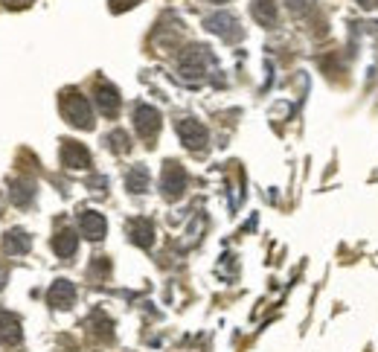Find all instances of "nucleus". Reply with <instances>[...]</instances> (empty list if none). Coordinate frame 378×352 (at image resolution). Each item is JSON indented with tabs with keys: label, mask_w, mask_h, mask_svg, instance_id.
I'll list each match as a JSON object with an SVG mask.
<instances>
[{
	"label": "nucleus",
	"mask_w": 378,
	"mask_h": 352,
	"mask_svg": "<svg viewBox=\"0 0 378 352\" xmlns=\"http://www.w3.org/2000/svg\"><path fill=\"white\" fill-rule=\"evenodd\" d=\"M62 114L73 122V125H79V129H91L93 125V114H91V105H88V100L82 93H76V91H67L64 96H62Z\"/></svg>",
	"instance_id": "f257e3e1"
},
{
	"label": "nucleus",
	"mask_w": 378,
	"mask_h": 352,
	"mask_svg": "<svg viewBox=\"0 0 378 352\" xmlns=\"http://www.w3.org/2000/svg\"><path fill=\"white\" fill-rule=\"evenodd\" d=\"M62 163L67 169H88L91 154L82 143H76V140H62Z\"/></svg>",
	"instance_id": "f03ea898"
},
{
	"label": "nucleus",
	"mask_w": 378,
	"mask_h": 352,
	"mask_svg": "<svg viewBox=\"0 0 378 352\" xmlns=\"http://www.w3.org/2000/svg\"><path fill=\"white\" fill-rule=\"evenodd\" d=\"M163 195L166 198H178L180 192H184V187H187V172L180 169L178 163H166V169H163Z\"/></svg>",
	"instance_id": "7ed1b4c3"
},
{
	"label": "nucleus",
	"mask_w": 378,
	"mask_h": 352,
	"mask_svg": "<svg viewBox=\"0 0 378 352\" xmlns=\"http://www.w3.org/2000/svg\"><path fill=\"white\" fill-rule=\"evenodd\" d=\"M178 134L192 151H201L207 146V129L201 122H195V120H180L178 122Z\"/></svg>",
	"instance_id": "20e7f679"
},
{
	"label": "nucleus",
	"mask_w": 378,
	"mask_h": 352,
	"mask_svg": "<svg viewBox=\"0 0 378 352\" xmlns=\"http://www.w3.org/2000/svg\"><path fill=\"white\" fill-rule=\"evenodd\" d=\"M134 122H137L140 137L151 140V137L158 134V129H160V114H158L155 108H149V105H140V108L134 111Z\"/></svg>",
	"instance_id": "39448f33"
},
{
	"label": "nucleus",
	"mask_w": 378,
	"mask_h": 352,
	"mask_svg": "<svg viewBox=\"0 0 378 352\" xmlns=\"http://www.w3.org/2000/svg\"><path fill=\"white\" fill-rule=\"evenodd\" d=\"M0 344H6V346L21 344V320L9 312H0Z\"/></svg>",
	"instance_id": "423d86ee"
},
{
	"label": "nucleus",
	"mask_w": 378,
	"mask_h": 352,
	"mask_svg": "<svg viewBox=\"0 0 378 352\" xmlns=\"http://www.w3.org/2000/svg\"><path fill=\"white\" fill-rule=\"evenodd\" d=\"M207 26L213 33H218V35H224V38H239L242 35V30H239V24H236V18L233 15H227V12H218V15H213V18H207Z\"/></svg>",
	"instance_id": "0eeeda50"
},
{
	"label": "nucleus",
	"mask_w": 378,
	"mask_h": 352,
	"mask_svg": "<svg viewBox=\"0 0 378 352\" xmlns=\"http://www.w3.org/2000/svg\"><path fill=\"white\" fill-rule=\"evenodd\" d=\"M32 195H35V187H32V180H23V178H15V180H9V198L12 204H18V207H26L32 201Z\"/></svg>",
	"instance_id": "6e6552de"
},
{
	"label": "nucleus",
	"mask_w": 378,
	"mask_h": 352,
	"mask_svg": "<svg viewBox=\"0 0 378 352\" xmlns=\"http://www.w3.org/2000/svg\"><path fill=\"white\" fill-rule=\"evenodd\" d=\"M73 297H76L73 283H67V279H59V283H53V288H50V303H53V306L67 308L70 303H73Z\"/></svg>",
	"instance_id": "1a4fd4ad"
},
{
	"label": "nucleus",
	"mask_w": 378,
	"mask_h": 352,
	"mask_svg": "<svg viewBox=\"0 0 378 352\" xmlns=\"http://www.w3.org/2000/svg\"><path fill=\"white\" fill-rule=\"evenodd\" d=\"M79 228H82V233H85L88 239H102L105 236V219L100 216V213H82V219H79Z\"/></svg>",
	"instance_id": "9d476101"
},
{
	"label": "nucleus",
	"mask_w": 378,
	"mask_h": 352,
	"mask_svg": "<svg viewBox=\"0 0 378 352\" xmlns=\"http://www.w3.org/2000/svg\"><path fill=\"white\" fill-rule=\"evenodd\" d=\"M96 102H100L102 114H108V117H114L120 111V96L111 84H100V88H96Z\"/></svg>",
	"instance_id": "9b49d317"
},
{
	"label": "nucleus",
	"mask_w": 378,
	"mask_h": 352,
	"mask_svg": "<svg viewBox=\"0 0 378 352\" xmlns=\"http://www.w3.org/2000/svg\"><path fill=\"white\" fill-rule=\"evenodd\" d=\"M129 233H131V242L140 245V248H149V245H151V236H155L149 219H134V221H129Z\"/></svg>",
	"instance_id": "f8f14e48"
},
{
	"label": "nucleus",
	"mask_w": 378,
	"mask_h": 352,
	"mask_svg": "<svg viewBox=\"0 0 378 352\" xmlns=\"http://www.w3.org/2000/svg\"><path fill=\"white\" fill-rule=\"evenodd\" d=\"M30 245H32V239H30V233H26V230L12 228L6 233V250L9 253H26V250H30Z\"/></svg>",
	"instance_id": "ddd939ff"
},
{
	"label": "nucleus",
	"mask_w": 378,
	"mask_h": 352,
	"mask_svg": "<svg viewBox=\"0 0 378 352\" xmlns=\"http://www.w3.org/2000/svg\"><path fill=\"white\" fill-rule=\"evenodd\" d=\"M76 245H79V236L70 233V230H64V233H59V236L53 239V250L59 253V257H64V259L73 257V253H76Z\"/></svg>",
	"instance_id": "4468645a"
},
{
	"label": "nucleus",
	"mask_w": 378,
	"mask_h": 352,
	"mask_svg": "<svg viewBox=\"0 0 378 352\" xmlns=\"http://www.w3.org/2000/svg\"><path fill=\"white\" fill-rule=\"evenodd\" d=\"M254 18L265 26H271L276 21V9H274V0H254Z\"/></svg>",
	"instance_id": "2eb2a0df"
},
{
	"label": "nucleus",
	"mask_w": 378,
	"mask_h": 352,
	"mask_svg": "<svg viewBox=\"0 0 378 352\" xmlns=\"http://www.w3.org/2000/svg\"><path fill=\"white\" fill-rule=\"evenodd\" d=\"M125 184H129L131 192H146L149 189V172L143 166H134L129 172V178H125Z\"/></svg>",
	"instance_id": "dca6fc26"
},
{
	"label": "nucleus",
	"mask_w": 378,
	"mask_h": 352,
	"mask_svg": "<svg viewBox=\"0 0 378 352\" xmlns=\"http://www.w3.org/2000/svg\"><path fill=\"white\" fill-rule=\"evenodd\" d=\"M111 140H114V149H117V151L129 149V137H125L122 131H114V134H111Z\"/></svg>",
	"instance_id": "f3484780"
},
{
	"label": "nucleus",
	"mask_w": 378,
	"mask_h": 352,
	"mask_svg": "<svg viewBox=\"0 0 378 352\" xmlns=\"http://www.w3.org/2000/svg\"><path fill=\"white\" fill-rule=\"evenodd\" d=\"M137 3V0H111V9L114 12H122V9H131Z\"/></svg>",
	"instance_id": "a211bd4d"
},
{
	"label": "nucleus",
	"mask_w": 378,
	"mask_h": 352,
	"mask_svg": "<svg viewBox=\"0 0 378 352\" xmlns=\"http://www.w3.org/2000/svg\"><path fill=\"white\" fill-rule=\"evenodd\" d=\"M3 6L6 9H26V6H32V0H3Z\"/></svg>",
	"instance_id": "6ab92c4d"
},
{
	"label": "nucleus",
	"mask_w": 378,
	"mask_h": 352,
	"mask_svg": "<svg viewBox=\"0 0 378 352\" xmlns=\"http://www.w3.org/2000/svg\"><path fill=\"white\" fill-rule=\"evenodd\" d=\"M361 3H363V6H370V9H375V6H378V0H361Z\"/></svg>",
	"instance_id": "aec40b11"
},
{
	"label": "nucleus",
	"mask_w": 378,
	"mask_h": 352,
	"mask_svg": "<svg viewBox=\"0 0 378 352\" xmlns=\"http://www.w3.org/2000/svg\"><path fill=\"white\" fill-rule=\"evenodd\" d=\"M3 283H6V271L0 268V288H3Z\"/></svg>",
	"instance_id": "412c9836"
},
{
	"label": "nucleus",
	"mask_w": 378,
	"mask_h": 352,
	"mask_svg": "<svg viewBox=\"0 0 378 352\" xmlns=\"http://www.w3.org/2000/svg\"><path fill=\"white\" fill-rule=\"evenodd\" d=\"M213 3H224V0H213Z\"/></svg>",
	"instance_id": "4be33fe9"
}]
</instances>
